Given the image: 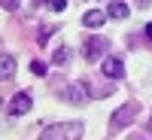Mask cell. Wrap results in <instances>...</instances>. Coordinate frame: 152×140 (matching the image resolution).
I'll use <instances>...</instances> for the list:
<instances>
[{"label":"cell","mask_w":152,"mask_h":140,"mask_svg":"<svg viewBox=\"0 0 152 140\" xmlns=\"http://www.w3.org/2000/svg\"><path fill=\"white\" fill-rule=\"evenodd\" d=\"M104 18H107V12H100V9H88L85 15H82V24H85V28H100V24H104Z\"/></svg>","instance_id":"obj_6"},{"label":"cell","mask_w":152,"mask_h":140,"mask_svg":"<svg viewBox=\"0 0 152 140\" xmlns=\"http://www.w3.org/2000/svg\"><path fill=\"white\" fill-rule=\"evenodd\" d=\"M31 70H34V73H40V76H43V73H46V64H43V61H34V64H31Z\"/></svg>","instance_id":"obj_12"},{"label":"cell","mask_w":152,"mask_h":140,"mask_svg":"<svg viewBox=\"0 0 152 140\" xmlns=\"http://www.w3.org/2000/svg\"><path fill=\"white\" fill-rule=\"evenodd\" d=\"M43 3H52V0H34V6H43Z\"/></svg>","instance_id":"obj_16"},{"label":"cell","mask_w":152,"mask_h":140,"mask_svg":"<svg viewBox=\"0 0 152 140\" xmlns=\"http://www.w3.org/2000/svg\"><path fill=\"white\" fill-rule=\"evenodd\" d=\"M146 40H149V43H152V21H149V24H146Z\"/></svg>","instance_id":"obj_15"},{"label":"cell","mask_w":152,"mask_h":140,"mask_svg":"<svg viewBox=\"0 0 152 140\" xmlns=\"http://www.w3.org/2000/svg\"><path fill=\"white\" fill-rule=\"evenodd\" d=\"M107 15H110V18H116V21H122V18H128V6H125L122 0H116V3H110Z\"/></svg>","instance_id":"obj_8"},{"label":"cell","mask_w":152,"mask_h":140,"mask_svg":"<svg viewBox=\"0 0 152 140\" xmlns=\"http://www.w3.org/2000/svg\"><path fill=\"white\" fill-rule=\"evenodd\" d=\"M140 116V104H125V107H119L116 113H113V128H128V125Z\"/></svg>","instance_id":"obj_2"},{"label":"cell","mask_w":152,"mask_h":140,"mask_svg":"<svg viewBox=\"0 0 152 140\" xmlns=\"http://www.w3.org/2000/svg\"><path fill=\"white\" fill-rule=\"evenodd\" d=\"M61 95H64L67 100H73V104H85V92H82V88L79 85H64V88H61Z\"/></svg>","instance_id":"obj_7"},{"label":"cell","mask_w":152,"mask_h":140,"mask_svg":"<svg viewBox=\"0 0 152 140\" xmlns=\"http://www.w3.org/2000/svg\"><path fill=\"white\" fill-rule=\"evenodd\" d=\"M28 110H31V95L18 92L15 97H12V104H9V113H12V116H21V113H28Z\"/></svg>","instance_id":"obj_4"},{"label":"cell","mask_w":152,"mask_h":140,"mask_svg":"<svg viewBox=\"0 0 152 140\" xmlns=\"http://www.w3.org/2000/svg\"><path fill=\"white\" fill-rule=\"evenodd\" d=\"M21 0H3V9H18Z\"/></svg>","instance_id":"obj_14"},{"label":"cell","mask_w":152,"mask_h":140,"mask_svg":"<svg viewBox=\"0 0 152 140\" xmlns=\"http://www.w3.org/2000/svg\"><path fill=\"white\" fill-rule=\"evenodd\" d=\"M137 3H140V6H146V3H152V0H137Z\"/></svg>","instance_id":"obj_17"},{"label":"cell","mask_w":152,"mask_h":140,"mask_svg":"<svg viewBox=\"0 0 152 140\" xmlns=\"http://www.w3.org/2000/svg\"><path fill=\"white\" fill-rule=\"evenodd\" d=\"M52 61H55V64H64V61H67V49H64V46L55 49V58H52Z\"/></svg>","instance_id":"obj_11"},{"label":"cell","mask_w":152,"mask_h":140,"mask_svg":"<svg viewBox=\"0 0 152 140\" xmlns=\"http://www.w3.org/2000/svg\"><path fill=\"white\" fill-rule=\"evenodd\" d=\"M52 31H55V28H40V37H37V43H40V46H46V40L52 37Z\"/></svg>","instance_id":"obj_10"},{"label":"cell","mask_w":152,"mask_h":140,"mask_svg":"<svg viewBox=\"0 0 152 140\" xmlns=\"http://www.w3.org/2000/svg\"><path fill=\"white\" fill-rule=\"evenodd\" d=\"M79 137H82V122H61L40 134V140H79Z\"/></svg>","instance_id":"obj_1"},{"label":"cell","mask_w":152,"mask_h":140,"mask_svg":"<svg viewBox=\"0 0 152 140\" xmlns=\"http://www.w3.org/2000/svg\"><path fill=\"white\" fill-rule=\"evenodd\" d=\"M49 6H52L55 12H61V9H64V6H67V0H52V3H49Z\"/></svg>","instance_id":"obj_13"},{"label":"cell","mask_w":152,"mask_h":140,"mask_svg":"<svg viewBox=\"0 0 152 140\" xmlns=\"http://www.w3.org/2000/svg\"><path fill=\"white\" fill-rule=\"evenodd\" d=\"M12 73H15V58L3 55V79H12Z\"/></svg>","instance_id":"obj_9"},{"label":"cell","mask_w":152,"mask_h":140,"mask_svg":"<svg viewBox=\"0 0 152 140\" xmlns=\"http://www.w3.org/2000/svg\"><path fill=\"white\" fill-rule=\"evenodd\" d=\"M149 131H152V119H149Z\"/></svg>","instance_id":"obj_18"},{"label":"cell","mask_w":152,"mask_h":140,"mask_svg":"<svg viewBox=\"0 0 152 140\" xmlns=\"http://www.w3.org/2000/svg\"><path fill=\"white\" fill-rule=\"evenodd\" d=\"M104 73L113 76V79H122V76H125V64L119 58H104Z\"/></svg>","instance_id":"obj_5"},{"label":"cell","mask_w":152,"mask_h":140,"mask_svg":"<svg viewBox=\"0 0 152 140\" xmlns=\"http://www.w3.org/2000/svg\"><path fill=\"white\" fill-rule=\"evenodd\" d=\"M110 49V40L107 37H88L85 40V46H82V55L88 58V61H94V58H100Z\"/></svg>","instance_id":"obj_3"}]
</instances>
